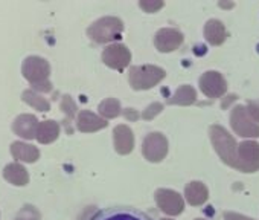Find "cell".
Wrapping results in <instances>:
<instances>
[{
	"label": "cell",
	"instance_id": "cell-1",
	"mask_svg": "<svg viewBox=\"0 0 259 220\" xmlns=\"http://www.w3.org/2000/svg\"><path fill=\"white\" fill-rule=\"evenodd\" d=\"M209 135H210V141L215 147V152L218 153V156L221 158V161L224 164H227L229 167L236 168L239 171L250 173V170L238 158V144L235 142L232 135H229V132L224 127L212 126L209 130Z\"/></svg>",
	"mask_w": 259,
	"mask_h": 220
},
{
	"label": "cell",
	"instance_id": "cell-2",
	"mask_svg": "<svg viewBox=\"0 0 259 220\" xmlns=\"http://www.w3.org/2000/svg\"><path fill=\"white\" fill-rule=\"evenodd\" d=\"M22 74L32 84L34 90H38V92L52 90V84L49 81L51 66L45 58L37 57V55L28 57L22 64Z\"/></svg>",
	"mask_w": 259,
	"mask_h": 220
},
{
	"label": "cell",
	"instance_id": "cell-3",
	"mask_svg": "<svg viewBox=\"0 0 259 220\" xmlns=\"http://www.w3.org/2000/svg\"><path fill=\"white\" fill-rule=\"evenodd\" d=\"M166 72L154 64L133 66L128 74V81L135 90H147L159 84L165 78Z\"/></svg>",
	"mask_w": 259,
	"mask_h": 220
},
{
	"label": "cell",
	"instance_id": "cell-4",
	"mask_svg": "<svg viewBox=\"0 0 259 220\" xmlns=\"http://www.w3.org/2000/svg\"><path fill=\"white\" fill-rule=\"evenodd\" d=\"M122 32H123V23L117 17H102L96 20L93 25H90L87 29L89 37L99 45L119 40Z\"/></svg>",
	"mask_w": 259,
	"mask_h": 220
},
{
	"label": "cell",
	"instance_id": "cell-5",
	"mask_svg": "<svg viewBox=\"0 0 259 220\" xmlns=\"http://www.w3.org/2000/svg\"><path fill=\"white\" fill-rule=\"evenodd\" d=\"M230 126L242 138H259V124L250 117L245 105H235L232 108Z\"/></svg>",
	"mask_w": 259,
	"mask_h": 220
},
{
	"label": "cell",
	"instance_id": "cell-6",
	"mask_svg": "<svg viewBox=\"0 0 259 220\" xmlns=\"http://www.w3.org/2000/svg\"><path fill=\"white\" fill-rule=\"evenodd\" d=\"M142 153L150 162H160L168 155V141L162 133H150L144 139Z\"/></svg>",
	"mask_w": 259,
	"mask_h": 220
},
{
	"label": "cell",
	"instance_id": "cell-7",
	"mask_svg": "<svg viewBox=\"0 0 259 220\" xmlns=\"http://www.w3.org/2000/svg\"><path fill=\"white\" fill-rule=\"evenodd\" d=\"M102 61L114 70H123L132 61V52L120 43L110 45L102 52Z\"/></svg>",
	"mask_w": 259,
	"mask_h": 220
},
{
	"label": "cell",
	"instance_id": "cell-8",
	"mask_svg": "<svg viewBox=\"0 0 259 220\" xmlns=\"http://www.w3.org/2000/svg\"><path fill=\"white\" fill-rule=\"evenodd\" d=\"M156 203L168 215H179L185 209L183 197L177 191L166 188H160L156 191Z\"/></svg>",
	"mask_w": 259,
	"mask_h": 220
},
{
	"label": "cell",
	"instance_id": "cell-9",
	"mask_svg": "<svg viewBox=\"0 0 259 220\" xmlns=\"http://www.w3.org/2000/svg\"><path fill=\"white\" fill-rule=\"evenodd\" d=\"M200 89L207 98H220L227 90V83L224 77L217 70L204 72L200 78Z\"/></svg>",
	"mask_w": 259,
	"mask_h": 220
},
{
	"label": "cell",
	"instance_id": "cell-10",
	"mask_svg": "<svg viewBox=\"0 0 259 220\" xmlns=\"http://www.w3.org/2000/svg\"><path fill=\"white\" fill-rule=\"evenodd\" d=\"M90 220H153L148 214L135 208H107L98 211Z\"/></svg>",
	"mask_w": 259,
	"mask_h": 220
},
{
	"label": "cell",
	"instance_id": "cell-11",
	"mask_svg": "<svg viewBox=\"0 0 259 220\" xmlns=\"http://www.w3.org/2000/svg\"><path fill=\"white\" fill-rule=\"evenodd\" d=\"M183 40H185V37L180 31L172 29V28H163L156 34L154 45H156L157 51H160V52H172L180 48Z\"/></svg>",
	"mask_w": 259,
	"mask_h": 220
},
{
	"label": "cell",
	"instance_id": "cell-12",
	"mask_svg": "<svg viewBox=\"0 0 259 220\" xmlns=\"http://www.w3.org/2000/svg\"><path fill=\"white\" fill-rule=\"evenodd\" d=\"M238 158L239 161L254 173L259 170V144L254 141H244L238 145Z\"/></svg>",
	"mask_w": 259,
	"mask_h": 220
},
{
	"label": "cell",
	"instance_id": "cell-13",
	"mask_svg": "<svg viewBox=\"0 0 259 220\" xmlns=\"http://www.w3.org/2000/svg\"><path fill=\"white\" fill-rule=\"evenodd\" d=\"M113 141L114 149L119 155H130L135 147V135L128 126H117L113 130Z\"/></svg>",
	"mask_w": 259,
	"mask_h": 220
},
{
	"label": "cell",
	"instance_id": "cell-14",
	"mask_svg": "<svg viewBox=\"0 0 259 220\" xmlns=\"http://www.w3.org/2000/svg\"><path fill=\"white\" fill-rule=\"evenodd\" d=\"M38 120L34 115H20L16 118L13 124V130L16 135H19L23 139H34L37 138V130H38Z\"/></svg>",
	"mask_w": 259,
	"mask_h": 220
},
{
	"label": "cell",
	"instance_id": "cell-15",
	"mask_svg": "<svg viewBox=\"0 0 259 220\" xmlns=\"http://www.w3.org/2000/svg\"><path fill=\"white\" fill-rule=\"evenodd\" d=\"M107 124L108 123L104 118H99L98 115L89 112V110H81L79 115H78V120H76V127L82 133L98 132L101 129H105Z\"/></svg>",
	"mask_w": 259,
	"mask_h": 220
},
{
	"label": "cell",
	"instance_id": "cell-16",
	"mask_svg": "<svg viewBox=\"0 0 259 220\" xmlns=\"http://www.w3.org/2000/svg\"><path fill=\"white\" fill-rule=\"evenodd\" d=\"M11 155L14 159H17L20 162H28V164H32V162L38 161V158H40V152L37 147L20 142V141H16L11 144Z\"/></svg>",
	"mask_w": 259,
	"mask_h": 220
},
{
	"label": "cell",
	"instance_id": "cell-17",
	"mask_svg": "<svg viewBox=\"0 0 259 220\" xmlns=\"http://www.w3.org/2000/svg\"><path fill=\"white\" fill-rule=\"evenodd\" d=\"M185 199L192 206H200L209 199V191L204 184L201 182H189L185 188Z\"/></svg>",
	"mask_w": 259,
	"mask_h": 220
},
{
	"label": "cell",
	"instance_id": "cell-18",
	"mask_svg": "<svg viewBox=\"0 0 259 220\" xmlns=\"http://www.w3.org/2000/svg\"><path fill=\"white\" fill-rule=\"evenodd\" d=\"M4 177L16 185V187H25L28 185L29 182V174H28V170L19 164V162H13V164H8L5 168H4Z\"/></svg>",
	"mask_w": 259,
	"mask_h": 220
},
{
	"label": "cell",
	"instance_id": "cell-19",
	"mask_svg": "<svg viewBox=\"0 0 259 220\" xmlns=\"http://www.w3.org/2000/svg\"><path fill=\"white\" fill-rule=\"evenodd\" d=\"M226 37H227V31L220 20L213 19L204 25V39L207 40L209 45L220 46L226 42Z\"/></svg>",
	"mask_w": 259,
	"mask_h": 220
},
{
	"label": "cell",
	"instance_id": "cell-20",
	"mask_svg": "<svg viewBox=\"0 0 259 220\" xmlns=\"http://www.w3.org/2000/svg\"><path fill=\"white\" fill-rule=\"evenodd\" d=\"M60 136V126L58 123L48 120L38 124V130H37V141L40 144H51L54 142L57 138Z\"/></svg>",
	"mask_w": 259,
	"mask_h": 220
},
{
	"label": "cell",
	"instance_id": "cell-21",
	"mask_svg": "<svg viewBox=\"0 0 259 220\" xmlns=\"http://www.w3.org/2000/svg\"><path fill=\"white\" fill-rule=\"evenodd\" d=\"M197 101V92L192 86H180L177 92L168 99V104H177V105H191Z\"/></svg>",
	"mask_w": 259,
	"mask_h": 220
},
{
	"label": "cell",
	"instance_id": "cell-22",
	"mask_svg": "<svg viewBox=\"0 0 259 220\" xmlns=\"http://www.w3.org/2000/svg\"><path fill=\"white\" fill-rule=\"evenodd\" d=\"M22 99L32 105L35 110H38V112H49L51 110V104L46 98H43L41 95H38L35 90H25L23 95H22Z\"/></svg>",
	"mask_w": 259,
	"mask_h": 220
},
{
	"label": "cell",
	"instance_id": "cell-23",
	"mask_svg": "<svg viewBox=\"0 0 259 220\" xmlns=\"http://www.w3.org/2000/svg\"><path fill=\"white\" fill-rule=\"evenodd\" d=\"M98 110L104 118L111 120L120 115V102L116 98H107L99 104Z\"/></svg>",
	"mask_w": 259,
	"mask_h": 220
},
{
	"label": "cell",
	"instance_id": "cell-24",
	"mask_svg": "<svg viewBox=\"0 0 259 220\" xmlns=\"http://www.w3.org/2000/svg\"><path fill=\"white\" fill-rule=\"evenodd\" d=\"M14 220H41L40 211L32 205H25L16 215Z\"/></svg>",
	"mask_w": 259,
	"mask_h": 220
},
{
	"label": "cell",
	"instance_id": "cell-25",
	"mask_svg": "<svg viewBox=\"0 0 259 220\" xmlns=\"http://www.w3.org/2000/svg\"><path fill=\"white\" fill-rule=\"evenodd\" d=\"M61 110H63V112L67 115V118H69V120H72V118L75 117V112H76V104L73 102V99H72L69 95L63 96V101H61Z\"/></svg>",
	"mask_w": 259,
	"mask_h": 220
},
{
	"label": "cell",
	"instance_id": "cell-26",
	"mask_svg": "<svg viewBox=\"0 0 259 220\" xmlns=\"http://www.w3.org/2000/svg\"><path fill=\"white\" fill-rule=\"evenodd\" d=\"M162 110H163V104H160V102H153L151 105H148V107L144 110L142 118L147 120V121H150V120H153L156 115H159V114L162 112Z\"/></svg>",
	"mask_w": 259,
	"mask_h": 220
},
{
	"label": "cell",
	"instance_id": "cell-27",
	"mask_svg": "<svg viewBox=\"0 0 259 220\" xmlns=\"http://www.w3.org/2000/svg\"><path fill=\"white\" fill-rule=\"evenodd\" d=\"M163 2H145V0H142V2L139 4V7L145 11V13H157L160 8H163Z\"/></svg>",
	"mask_w": 259,
	"mask_h": 220
},
{
	"label": "cell",
	"instance_id": "cell-28",
	"mask_svg": "<svg viewBox=\"0 0 259 220\" xmlns=\"http://www.w3.org/2000/svg\"><path fill=\"white\" fill-rule=\"evenodd\" d=\"M247 110H248V114H250V117L259 124V104H256V102H250L248 105H247Z\"/></svg>",
	"mask_w": 259,
	"mask_h": 220
},
{
	"label": "cell",
	"instance_id": "cell-29",
	"mask_svg": "<svg viewBox=\"0 0 259 220\" xmlns=\"http://www.w3.org/2000/svg\"><path fill=\"white\" fill-rule=\"evenodd\" d=\"M224 220H253V218H248V217H244L241 214H236V212H224Z\"/></svg>",
	"mask_w": 259,
	"mask_h": 220
},
{
	"label": "cell",
	"instance_id": "cell-30",
	"mask_svg": "<svg viewBox=\"0 0 259 220\" xmlns=\"http://www.w3.org/2000/svg\"><path fill=\"white\" fill-rule=\"evenodd\" d=\"M123 114H125V117H126L128 120H132V121H136V120L139 118V115L136 114V110H133V108H126V110H123Z\"/></svg>",
	"mask_w": 259,
	"mask_h": 220
},
{
	"label": "cell",
	"instance_id": "cell-31",
	"mask_svg": "<svg viewBox=\"0 0 259 220\" xmlns=\"http://www.w3.org/2000/svg\"><path fill=\"white\" fill-rule=\"evenodd\" d=\"M218 5H220L221 8H233V7H235V4H223V2H220Z\"/></svg>",
	"mask_w": 259,
	"mask_h": 220
},
{
	"label": "cell",
	"instance_id": "cell-32",
	"mask_svg": "<svg viewBox=\"0 0 259 220\" xmlns=\"http://www.w3.org/2000/svg\"><path fill=\"white\" fill-rule=\"evenodd\" d=\"M195 220H207V218H195Z\"/></svg>",
	"mask_w": 259,
	"mask_h": 220
},
{
	"label": "cell",
	"instance_id": "cell-33",
	"mask_svg": "<svg viewBox=\"0 0 259 220\" xmlns=\"http://www.w3.org/2000/svg\"><path fill=\"white\" fill-rule=\"evenodd\" d=\"M160 220H171V218H160Z\"/></svg>",
	"mask_w": 259,
	"mask_h": 220
}]
</instances>
